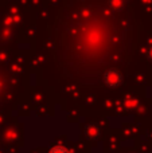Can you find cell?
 <instances>
[{
	"label": "cell",
	"instance_id": "1",
	"mask_svg": "<svg viewBox=\"0 0 152 153\" xmlns=\"http://www.w3.org/2000/svg\"><path fill=\"white\" fill-rule=\"evenodd\" d=\"M121 74L116 70H110L105 74V82H107L108 86L110 87H117L118 85H121Z\"/></svg>",
	"mask_w": 152,
	"mask_h": 153
},
{
	"label": "cell",
	"instance_id": "3",
	"mask_svg": "<svg viewBox=\"0 0 152 153\" xmlns=\"http://www.w3.org/2000/svg\"><path fill=\"white\" fill-rule=\"evenodd\" d=\"M112 4L115 8H121L123 5V0H112Z\"/></svg>",
	"mask_w": 152,
	"mask_h": 153
},
{
	"label": "cell",
	"instance_id": "2",
	"mask_svg": "<svg viewBox=\"0 0 152 153\" xmlns=\"http://www.w3.org/2000/svg\"><path fill=\"white\" fill-rule=\"evenodd\" d=\"M48 153H70V152H69V149L63 145H54V146H51Z\"/></svg>",
	"mask_w": 152,
	"mask_h": 153
}]
</instances>
